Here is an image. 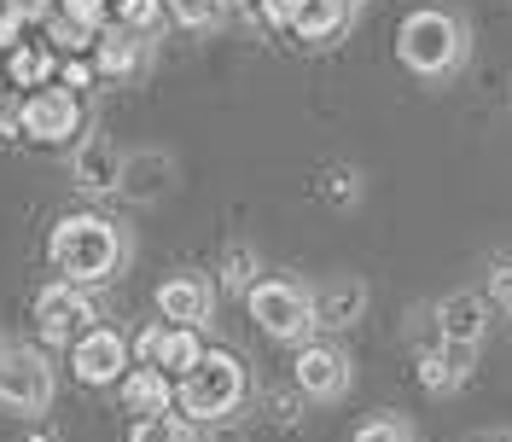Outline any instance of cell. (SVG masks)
Listing matches in <instances>:
<instances>
[{
  "label": "cell",
  "mask_w": 512,
  "mask_h": 442,
  "mask_svg": "<svg viewBox=\"0 0 512 442\" xmlns=\"http://www.w3.org/2000/svg\"><path fill=\"white\" fill-rule=\"evenodd\" d=\"M483 303L512 315V251H495L489 268H483Z\"/></svg>",
  "instance_id": "cell-23"
},
{
  "label": "cell",
  "mask_w": 512,
  "mask_h": 442,
  "mask_svg": "<svg viewBox=\"0 0 512 442\" xmlns=\"http://www.w3.org/2000/svg\"><path fill=\"white\" fill-rule=\"evenodd\" d=\"M123 158L128 152H117L111 140H82V152L70 158V181H76V192L82 198H105V192L123 187Z\"/></svg>",
  "instance_id": "cell-15"
},
{
  "label": "cell",
  "mask_w": 512,
  "mask_h": 442,
  "mask_svg": "<svg viewBox=\"0 0 512 442\" xmlns=\"http://www.w3.org/2000/svg\"><path fill=\"white\" fill-rule=\"evenodd\" d=\"M0 408L18 419H47L53 408V367L35 344H0Z\"/></svg>",
  "instance_id": "cell-4"
},
{
  "label": "cell",
  "mask_w": 512,
  "mask_h": 442,
  "mask_svg": "<svg viewBox=\"0 0 512 442\" xmlns=\"http://www.w3.org/2000/svg\"><path fill=\"white\" fill-rule=\"evenodd\" d=\"M350 12H355L350 0H303L291 35H303V41H338V35L350 30Z\"/></svg>",
  "instance_id": "cell-20"
},
{
  "label": "cell",
  "mask_w": 512,
  "mask_h": 442,
  "mask_svg": "<svg viewBox=\"0 0 512 442\" xmlns=\"http://www.w3.org/2000/svg\"><path fill=\"white\" fill-rule=\"evenodd\" d=\"M472 355H478V349H454V344L419 349V361H414V379L425 384L431 396H454L460 384L472 379Z\"/></svg>",
  "instance_id": "cell-16"
},
{
  "label": "cell",
  "mask_w": 512,
  "mask_h": 442,
  "mask_svg": "<svg viewBox=\"0 0 512 442\" xmlns=\"http://www.w3.org/2000/svg\"><path fill=\"white\" fill-rule=\"evenodd\" d=\"M123 408L134 419H152V413H175V379L158 367H128L123 373Z\"/></svg>",
  "instance_id": "cell-17"
},
{
  "label": "cell",
  "mask_w": 512,
  "mask_h": 442,
  "mask_svg": "<svg viewBox=\"0 0 512 442\" xmlns=\"http://www.w3.org/2000/svg\"><path fill=\"white\" fill-rule=\"evenodd\" d=\"M169 187H175V158L163 146H140V152L123 158V187L117 192H123L128 204H158Z\"/></svg>",
  "instance_id": "cell-14"
},
{
  "label": "cell",
  "mask_w": 512,
  "mask_h": 442,
  "mask_svg": "<svg viewBox=\"0 0 512 442\" xmlns=\"http://www.w3.org/2000/svg\"><path fill=\"white\" fill-rule=\"evenodd\" d=\"M59 18H70V24H82L88 35H99L111 24V0H59Z\"/></svg>",
  "instance_id": "cell-28"
},
{
  "label": "cell",
  "mask_w": 512,
  "mask_h": 442,
  "mask_svg": "<svg viewBox=\"0 0 512 442\" xmlns=\"http://www.w3.org/2000/svg\"><path fill=\"white\" fill-rule=\"evenodd\" d=\"M291 390L303 402H338L350 390V355L332 338H303L297 361H291Z\"/></svg>",
  "instance_id": "cell-7"
},
{
  "label": "cell",
  "mask_w": 512,
  "mask_h": 442,
  "mask_svg": "<svg viewBox=\"0 0 512 442\" xmlns=\"http://www.w3.org/2000/svg\"><path fill=\"white\" fill-rule=\"evenodd\" d=\"M222 6H251V0H222Z\"/></svg>",
  "instance_id": "cell-34"
},
{
  "label": "cell",
  "mask_w": 512,
  "mask_h": 442,
  "mask_svg": "<svg viewBox=\"0 0 512 442\" xmlns=\"http://www.w3.org/2000/svg\"><path fill=\"white\" fill-rule=\"evenodd\" d=\"M163 6H169V18H175V24H187V30H216V24H222V0H163Z\"/></svg>",
  "instance_id": "cell-27"
},
{
  "label": "cell",
  "mask_w": 512,
  "mask_h": 442,
  "mask_svg": "<svg viewBox=\"0 0 512 442\" xmlns=\"http://www.w3.org/2000/svg\"><path fill=\"white\" fill-rule=\"evenodd\" d=\"M350 442H414V425H408L402 413H373V419L355 425Z\"/></svg>",
  "instance_id": "cell-26"
},
{
  "label": "cell",
  "mask_w": 512,
  "mask_h": 442,
  "mask_svg": "<svg viewBox=\"0 0 512 442\" xmlns=\"http://www.w3.org/2000/svg\"><path fill=\"white\" fill-rule=\"evenodd\" d=\"M268 419H274V425H297V419H303V396H297V390H274V396H268Z\"/></svg>",
  "instance_id": "cell-32"
},
{
  "label": "cell",
  "mask_w": 512,
  "mask_h": 442,
  "mask_svg": "<svg viewBox=\"0 0 512 442\" xmlns=\"http://www.w3.org/2000/svg\"><path fill=\"white\" fill-rule=\"evenodd\" d=\"M152 303H158L163 326H187V332H198V326L210 320V309H216V291H210V280H198V274H169Z\"/></svg>",
  "instance_id": "cell-12"
},
{
  "label": "cell",
  "mask_w": 512,
  "mask_h": 442,
  "mask_svg": "<svg viewBox=\"0 0 512 442\" xmlns=\"http://www.w3.org/2000/svg\"><path fill=\"white\" fill-rule=\"evenodd\" d=\"M350 6H355V0H350Z\"/></svg>",
  "instance_id": "cell-37"
},
{
  "label": "cell",
  "mask_w": 512,
  "mask_h": 442,
  "mask_svg": "<svg viewBox=\"0 0 512 442\" xmlns=\"http://www.w3.org/2000/svg\"><path fill=\"white\" fill-rule=\"evenodd\" d=\"M70 373L82 384H123L128 373V344L123 332H111V326H94V332H82L76 344H70Z\"/></svg>",
  "instance_id": "cell-9"
},
{
  "label": "cell",
  "mask_w": 512,
  "mask_h": 442,
  "mask_svg": "<svg viewBox=\"0 0 512 442\" xmlns=\"http://www.w3.org/2000/svg\"><path fill=\"white\" fill-rule=\"evenodd\" d=\"M309 309H315V326H326V332H350L355 320L367 315V285L355 280V274H332L326 285L309 291Z\"/></svg>",
  "instance_id": "cell-13"
},
{
  "label": "cell",
  "mask_w": 512,
  "mask_h": 442,
  "mask_svg": "<svg viewBox=\"0 0 512 442\" xmlns=\"http://www.w3.org/2000/svg\"><path fill=\"white\" fill-rule=\"evenodd\" d=\"M94 59H59V88H70V94H76V88H94Z\"/></svg>",
  "instance_id": "cell-31"
},
{
  "label": "cell",
  "mask_w": 512,
  "mask_h": 442,
  "mask_svg": "<svg viewBox=\"0 0 512 442\" xmlns=\"http://www.w3.org/2000/svg\"><path fill=\"white\" fill-rule=\"evenodd\" d=\"M24 442H64V431L53 425V419H30V431H24Z\"/></svg>",
  "instance_id": "cell-33"
},
{
  "label": "cell",
  "mask_w": 512,
  "mask_h": 442,
  "mask_svg": "<svg viewBox=\"0 0 512 442\" xmlns=\"http://www.w3.org/2000/svg\"><path fill=\"white\" fill-rule=\"evenodd\" d=\"M315 192H320V204H332V210H355L361 204V169L355 163H326L315 175Z\"/></svg>",
  "instance_id": "cell-21"
},
{
  "label": "cell",
  "mask_w": 512,
  "mask_h": 442,
  "mask_svg": "<svg viewBox=\"0 0 512 442\" xmlns=\"http://www.w3.org/2000/svg\"><path fill=\"white\" fill-rule=\"evenodd\" d=\"M47 256H53L59 280H70V285L111 280V274H117V262H123V233H117L105 216H94V210H76V216L53 221Z\"/></svg>",
  "instance_id": "cell-1"
},
{
  "label": "cell",
  "mask_w": 512,
  "mask_h": 442,
  "mask_svg": "<svg viewBox=\"0 0 512 442\" xmlns=\"http://www.w3.org/2000/svg\"><path fill=\"white\" fill-rule=\"evenodd\" d=\"M18 128H24L30 140H41V146H64V140L82 128V99L70 94V88H59V82H47V88L24 94Z\"/></svg>",
  "instance_id": "cell-8"
},
{
  "label": "cell",
  "mask_w": 512,
  "mask_h": 442,
  "mask_svg": "<svg viewBox=\"0 0 512 442\" xmlns=\"http://www.w3.org/2000/svg\"><path fill=\"white\" fill-rule=\"evenodd\" d=\"M478 442H507V437H478Z\"/></svg>",
  "instance_id": "cell-35"
},
{
  "label": "cell",
  "mask_w": 512,
  "mask_h": 442,
  "mask_svg": "<svg viewBox=\"0 0 512 442\" xmlns=\"http://www.w3.org/2000/svg\"><path fill=\"white\" fill-rule=\"evenodd\" d=\"M297 12H303V0H256V18H262L268 30H291Z\"/></svg>",
  "instance_id": "cell-30"
},
{
  "label": "cell",
  "mask_w": 512,
  "mask_h": 442,
  "mask_svg": "<svg viewBox=\"0 0 512 442\" xmlns=\"http://www.w3.org/2000/svg\"><path fill=\"white\" fill-rule=\"evenodd\" d=\"M262 280V262H256L251 245H227L222 256V291H251Z\"/></svg>",
  "instance_id": "cell-24"
},
{
  "label": "cell",
  "mask_w": 512,
  "mask_h": 442,
  "mask_svg": "<svg viewBox=\"0 0 512 442\" xmlns=\"http://www.w3.org/2000/svg\"><path fill=\"white\" fill-rule=\"evenodd\" d=\"M99 326V309L94 297H88V285H70V280H47L35 291V332H41V344H76L82 332H94Z\"/></svg>",
  "instance_id": "cell-6"
},
{
  "label": "cell",
  "mask_w": 512,
  "mask_h": 442,
  "mask_svg": "<svg viewBox=\"0 0 512 442\" xmlns=\"http://www.w3.org/2000/svg\"><path fill=\"white\" fill-rule=\"evenodd\" d=\"M460 53H466V30L443 6H419L396 24V59L414 76H448L460 64Z\"/></svg>",
  "instance_id": "cell-2"
},
{
  "label": "cell",
  "mask_w": 512,
  "mask_h": 442,
  "mask_svg": "<svg viewBox=\"0 0 512 442\" xmlns=\"http://www.w3.org/2000/svg\"><path fill=\"white\" fill-rule=\"evenodd\" d=\"M128 442H187V419L181 413H152V419H134Z\"/></svg>",
  "instance_id": "cell-25"
},
{
  "label": "cell",
  "mask_w": 512,
  "mask_h": 442,
  "mask_svg": "<svg viewBox=\"0 0 512 442\" xmlns=\"http://www.w3.org/2000/svg\"><path fill=\"white\" fill-rule=\"evenodd\" d=\"M198 355H204V344H198V332H187V326H146L140 338H134V361L140 367H158V373H169V379H187L192 367H198Z\"/></svg>",
  "instance_id": "cell-10"
},
{
  "label": "cell",
  "mask_w": 512,
  "mask_h": 442,
  "mask_svg": "<svg viewBox=\"0 0 512 442\" xmlns=\"http://www.w3.org/2000/svg\"><path fill=\"white\" fill-rule=\"evenodd\" d=\"M245 309H251V320L268 332V338H286V344H303V338H309V326H315L309 285L280 280V274L256 280L251 291H245Z\"/></svg>",
  "instance_id": "cell-5"
},
{
  "label": "cell",
  "mask_w": 512,
  "mask_h": 442,
  "mask_svg": "<svg viewBox=\"0 0 512 442\" xmlns=\"http://www.w3.org/2000/svg\"><path fill=\"white\" fill-rule=\"evenodd\" d=\"M94 70L105 82L134 76V70H140V35H128L123 24H105V30L94 35Z\"/></svg>",
  "instance_id": "cell-19"
},
{
  "label": "cell",
  "mask_w": 512,
  "mask_h": 442,
  "mask_svg": "<svg viewBox=\"0 0 512 442\" xmlns=\"http://www.w3.org/2000/svg\"><path fill=\"white\" fill-rule=\"evenodd\" d=\"M175 402H181L187 419H227V413L245 402V367H239V355L204 349L198 367L175 384Z\"/></svg>",
  "instance_id": "cell-3"
},
{
  "label": "cell",
  "mask_w": 512,
  "mask_h": 442,
  "mask_svg": "<svg viewBox=\"0 0 512 442\" xmlns=\"http://www.w3.org/2000/svg\"><path fill=\"white\" fill-rule=\"evenodd\" d=\"M431 320H437V344L478 349L483 332H489V303H483V291H448L431 309Z\"/></svg>",
  "instance_id": "cell-11"
},
{
  "label": "cell",
  "mask_w": 512,
  "mask_h": 442,
  "mask_svg": "<svg viewBox=\"0 0 512 442\" xmlns=\"http://www.w3.org/2000/svg\"><path fill=\"white\" fill-rule=\"evenodd\" d=\"M24 41H30V18L0 0V53H12V47H24Z\"/></svg>",
  "instance_id": "cell-29"
},
{
  "label": "cell",
  "mask_w": 512,
  "mask_h": 442,
  "mask_svg": "<svg viewBox=\"0 0 512 442\" xmlns=\"http://www.w3.org/2000/svg\"><path fill=\"white\" fill-rule=\"evenodd\" d=\"M163 18H169V6H163V0H111V24H123V30L140 35V41L158 30Z\"/></svg>",
  "instance_id": "cell-22"
},
{
  "label": "cell",
  "mask_w": 512,
  "mask_h": 442,
  "mask_svg": "<svg viewBox=\"0 0 512 442\" xmlns=\"http://www.w3.org/2000/svg\"><path fill=\"white\" fill-rule=\"evenodd\" d=\"M0 99H6V82H0Z\"/></svg>",
  "instance_id": "cell-36"
},
{
  "label": "cell",
  "mask_w": 512,
  "mask_h": 442,
  "mask_svg": "<svg viewBox=\"0 0 512 442\" xmlns=\"http://www.w3.org/2000/svg\"><path fill=\"white\" fill-rule=\"evenodd\" d=\"M53 76H59V53H53L47 41H24V47H12V53H6V70H0V82H6V88H24V94L47 88Z\"/></svg>",
  "instance_id": "cell-18"
}]
</instances>
